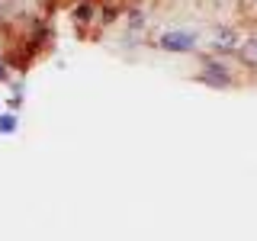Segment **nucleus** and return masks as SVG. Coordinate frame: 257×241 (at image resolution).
I'll return each mask as SVG.
<instances>
[{"instance_id": "obj_1", "label": "nucleus", "mask_w": 257, "mask_h": 241, "mask_svg": "<svg viewBox=\"0 0 257 241\" xmlns=\"http://www.w3.org/2000/svg\"><path fill=\"white\" fill-rule=\"evenodd\" d=\"M196 80L206 87H219V90H225V87H231V71L225 68V61H215V58H203L199 61V71H196Z\"/></svg>"}, {"instance_id": "obj_2", "label": "nucleus", "mask_w": 257, "mask_h": 241, "mask_svg": "<svg viewBox=\"0 0 257 241\" xmlns=\"http://www.w3.org/2000/svg\"><path fill=\"white\" fill-rule=\"evenodd\" d=\"M199 45V36L193 29H171L164 32V36L158 39V48H164V52H174V55H187L193 48Z\"/></svg>"}, {"instance_id": "obj_3", "label": "nucleus", "mask_w": 257, "mask_h": 241, "mask_svg": "<svg viewBox=\"0 0 257 241\" xmlns=\"http://www.w3.org/2000/svg\"><path fill=\"white\" fill-rule=\"evenodd\" d=\"M241 42H244V39H241L235 29H215L212 36H209V45H212V52H222V55L238 52Z\"/></svg>"}, {"instance_id": "obj_4", "label": "nucleus", "mask_w": 257, "mask_h": 241, "mask_svg": "<svg viewBox=\"0 0 257 241\" xmlns=\"http://www.w3.org/2000/svg\"><path fill=\"white\" fill-rule=\"evenodd\" d=\"M238 55H241V64H244V68H257V36L244 39L241 48H238Z\"/></svg>"}, {"instance_id": "obj_5", "label": "nucleus", "mask_w": 257, "mask_h": 241, "mask_svg": "<svg viewBox=\"0 0 257 241\" xmlns=\"http://www.w3.org/2000/svg\"><path fill=\"white\" fill-rule=\"evenodd\" d=\"M93 16H96V4H93V0H84V4H77V7H74V20H77V26H90Z\"/></svg>"}, {"instance_id": "obj_6", "label": "nucleus", "mask_w": 257, "mask_h": 241, "mask_svg": "<svg viewBox=\"0 0 257 241\" xmlns=\"http://www.w3.org/2000/svg\"><path fill=\"white\" fill-rule=\"evenodd\" d=\"M16 129H20V116H16L13 109L0 112V135H13Z\"/></svg>"}, {"instance_id": "obj_7", "label": "nucleus", "mask_w": 257, "mask_h": 241, "mask_svg": "<svg viewBox=\"0 0 257 241\" xmlns=\"http://www.w3.org/2000/svg\"><path fill=\"white\" fill-rule=\"evenodd\" d=\"M7 77H10V64L0 58V80H7Z\"/></svg>"}, {"instance_id": "obj_8", "label": "nucleus", "mask_w": 257, "mask_h": 241, "mask_svg": "<svg viewBox=\"0 0 257 241\" xmlns=\"http://www.w3.org/2000/svg\"><path fill=\"white\" fill-rule=\"evenodd\" d=\"M0 106H4V103H0Z\"/></svg>"}]
</instances>
